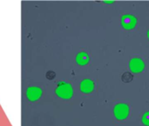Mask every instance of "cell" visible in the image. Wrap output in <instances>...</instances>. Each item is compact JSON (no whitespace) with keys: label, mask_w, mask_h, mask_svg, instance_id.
Masks as SVG:
<instances>
[{"label":"cell","mask_w":149,"mask_h":126,"mask_svg":"<svg viewBox=\"0 0 149 126\" xmlns=\"http://www.w3.org/2000/svg\"><path fill=\"white\" fill-rule=\"evenodd\" d=\"M113 113H114V116L117 118V119H120V120L125 119L128 116L129 107L128 105L125 104H118L117 105H115L113 109Z\"/></svg>","instance_id":"obj_2"},{"label":"cell","mask_w":149,"mask_h":126,"mask_svg":"<svg viewBox=\"0 0 149 126\" xmlns=\"http://www.w3.org/2000/svg\"><path fill=\"white\" fill-rule=\"evenodd\" d=\"M26 95L30 101H36L42 95V91L38 87H30L27 90Z\"/></svg>","instance_id":"obj_5"},{"label":"cell","mask_w":149,"mask_h":126,"mask_svg":"<svg viewBox=\"0 0 149 126\" xmlns=\"http://www.w3.org/2000/svg\"><path fill=\"white\" fill-rule=\"evenodd\" d=\"M133 79H134V75L131 72H128V71L125 72L121 77V80L124 83H130Z\"/></svg>","instance_id":"obj_8"},{"label":"cell","mask_w":149,"mask_h":126,"mask_svg":"<svg viewBox=\"0 0 149 126\" xmlns=\"http://www.w3.org/2000/svg\"><path fill=\"white\" fill-rule=\"evenodd\" d=\"M144 66H145V64H144L143 60L139 57H134V58L131 59L129 62V67H130L131 71L135 73L142 71L144 69Z\"/></svg>","instance_id":"obj_4"},{"label":"cell","mask_w":149,"mask_h":126,"mask_svg":"<svg viewBox=\"0 0 149 126\" xmlns=\"http://www.w3.org/2000/svg\"><path fill=\"white\" fill-rule=\"evenodd\" d=\"M142 122L144 125L149 126V111L146 112L142 117Z\"/></svg>","instance_id":"obj_9"},{"label":"cell","mask_w":149,"mask_h":126,"mask_svg":"<svg viewBox=\"0 0 149 126\" xmlns=\"http://www.w3.org/2000/svg\"><path fill=\"white\" fill-rule=\"evenodd\" d=\"M148 38H149V30H148Z\"/></svg>","instance_id":"obj_11"},{"label":"cell","mask_w":149,"mask_h":126,"mask_svg":"<svg viewBox=\"0 0 149 126\" xmlns=\"http://www.w3.org/2000/svg\"><path fill=\"white\" fill-rule=\"evenodd\" d=\"M55 76H56L55 72L52 71H48V72L46 73V78H47L48 79H50V80L53 79V78H55Z\"/></svg>","instance_id":"obj_10"},{"label":"cell","mask_w":149,"mask_h":126,"mask_svg":"<svg viewBox=\"0 0 149 126\" xmlns=\"http://www.w3.org/2000/svg\"><path fill=\"white\" fill-rule=\"evenodd\" d=\"M136 23H137V19L133 15L127 14V15H124L121 18V24L127 30H130L134 28Z\"/></svg>","instance_id":"obj_3"},{"label":"cell","mask_w":149,"mask_h":126,"mask_svg":"<svg viewBox=\"0 0 149 126\" xmlns=\"http://www.w3.org/2000/svg\"><path fill=\"white\" fill-rule=\"evenodd\" d=\"M56 94L64 99H69L72 96V88L69 84H59L56 89Z\"/></svg>","instance_id":"obj_1"},{"label":"cell","mask_w":149,"mask_h":126,"mask_svg":"<svg viewBox=\"0 0 149 126\" xmlns=\"http://www.w3.org/2000/svg\"><path fill=\"white\" fill-rule=\"evenodd\" d=\"M89 55L86 52L81 51L79 52L77 57H76V62L79 64V65H85L86 64H88L89 62Z\"/></svg>","instance_id":"obj_7"},{"label":"cell","mask_w":149,"mask_h":126,"mask_svg":"<svg viewBox=\"0 0 149 126\" xmlns=\"http://www.w3.org/2000/svg\"><path fill=\"white\" fill-rule=\"evenodd\" d=\"M94 89V83L90 79H84L80 83V90L84 93H90Z\"/></svg>","instance_id":"obj_6"}]
</instances>
